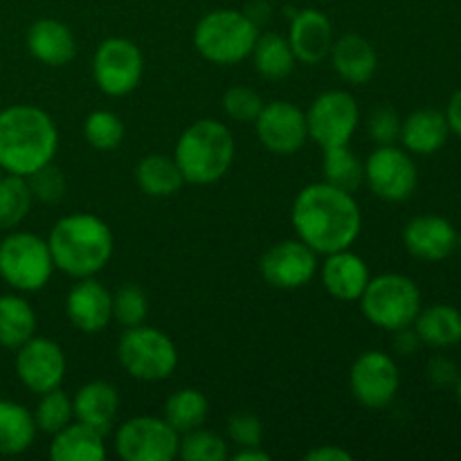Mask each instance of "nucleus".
Here are the masks:
<instances>
[{
	"label": "nucleus",
	"mask_w": 461,
	"mask_h": 461,
	"mask_svg": "<svg viewBox=\"0 0 461 461\" xmlns=\"http://www.w3.org/2000/svg\"><path fill=\"white\" fill-rule=\"evenodd\" d=\"M297 239L318 255L347 250L363 230V214L354 194L329 183H313L295 196L291 212Z\"/></svg>",
	"instance_id": "nucleus-1"
},
{
	"label": "nucleus",
	"mask_w": 461,
	"mask_h": 461,
	"mask_svg": "<svg viewBox=\"0 0 461 461\" xmlns=\"http://www.w3.org/2000/svg\"><path fill=\"white\" fill-rule=\"evenodd\" d=\"M57 149V124L43 108L14 104L0 111V171L27 178L52 162Z\"/></svg>",
	"instance_id": "nucleus-2"
},
{
	"label": "nucleus",
	"mask_w": 461,
	"mask_h": 461,
	"mask_svg": "<svg viewBox=\"0 0 461 461\" xmlns=\"http://www.w3.org/2000/svg\"><path fill=\"white\" fill-rule=\"evenodd\" d=\"M54 268L72 279L95 277L113 257V232L106 221L77 212L54 223L48 237Z\"/></svg>",
	"instance_id": "nucleus-3"
},
{
	"label": "nucleus",
	"mask_w": 461,
	"mask_h": 461,
	"mask_svg": "<svg viewBox=\"0 0 461 461\" xmlns=\"http://www.w3.org/2000/svg\"><path fill=\"white\" fill-rule=\"evenodd\" d=\"M174 160L183 171L185 183H216L234 162L232 131L219 120H196L180 133Z\"/></svg>",
	"instance_id": "nucleus-4"
},
{
	"label": "nucleus",
	"mask_w": 461,
	"mask_h": 461,
	"mask_svg": "<svg viewBox=\"0 0 461 461\" xmlns=\"http://www.w3.org/2000/svg\"><path fill=\"white\" fill-rule=\"evenodd\" d=\"M259 36V27L239 9H216L205 14L194 27V48L216 66L246 61Z\"/></svg>",
	"instance_id": "nucleus-5"
},
{
	"label": "nucleus",
	"mask_w": 461,
	"mask_h": 461,
	"mask_svg": "<svg viewBox=\"0 0 461 461\" xmlns=\"http://www.w3.org/2000/svg\"><path fill=\"white\" fill-rule=\"evenodd\" d=\"M358 302L367 322L385 331H399L412 327L417 320L421 311V291L405 275L385 273L369 279Z\"/></svg>",
	"instance_id": "nucleus-6"
},
{
	"label": "nucleus",
	"mask_w": 461,
	"mask_h": 461,
	"mask_svg": "<svg viewBox=\"0 0 461 461\" xmlns=\"http://www.w3.org/2000/svg\"><path fill=\"white\" fill-rule=\"evenodd\" d=\"M54 261L45 239L9 230L0 241V279L18 293H36L48 286Z\"/></svg>",
	"instance_id": "nucleus-7"
},
{
	"label": "nucleus",
	"mask_w": 461,
	"mask_h": 461,
	"mask_svg": "<svg viewBox=\"0 0 461 461\" xmlns=\"http://www.w3.org/2000/svg\"><path fill=\"white\" fill-rule=\"evenodd\" d=\"M117 358L129 376L138 381H165L178 367V347L160 329L138 324L126 329L117 345Z\"/></svg>",
	"instance_id": "nucleus-8"
},
{
	"label": "nucleus",
	"mask_w": 461,
	"mask_h": 461,
	"mask_svg": "<svg viewBox=\"0 0 461 461\" xmlns=\"http://www.w3.org/2000/svg\"><path fill=\"white\" fill-rule=\"evenodd\" d=\"M144 75L142 50L131 39L113 36L102 41L93 57V79L108 97L133 93Z\"/></svg>",
	"instance_id": "nucleus-9"
},
{
	"label": "nucleus",
	"mask_w": 461,
	"mask_h": 461,
	"mask_svg": "<svg viewBox=\"0 0 461 461\" xmlns=\"http://www.w3.org/2000/svg\"><path fill=\"white\" fill-rule=\"evenodd\" d=\"M306 113L309 140L322 149L349 144L360 122V108L347 90H327L318 95Z\"/></svg>",
	"instance_id": "nucleus-10"
},
{
	"label": "nucleus",
	"mask_w": 461,
	"mask_h": 461,
	"mask_svg": "<svg viewBox=\"0 0 461 461\" xmlns=\"http://www.w3.org/2000/svg\"><path fill=\"white\" fill-rule=\"evenodd\" d=\"M178 448L180 432L165 419L133 417L115 432V450L124 461H171Z\"/></svg>",
	"instance_id": "nucleus-11"
},
{
	"label": "nucleus",
	"mask_w": 461,
	"mask_h": 461,
	"mask_svg": "<svg viewBox=\"0 0 461 461\" xmlns=\"http://www.w3.org/2000/svg\"><path fill=\"white\" fill-rule=\"evenodd\" d=\"M401 374L394 358L385 351H365L349 369V390L360 405L369 410L387 408L396 399Z\"/></svg>",
	"instance_id": "nucleus-12"
},
{
	"label": "nucleus",
	"mask_w": 461,
	"mask_h": 461,
	"mask_svg": "<svg viewBox=\"0 0 461 461\" xmlns=\"http://www.w3.org/2000/svg\"><path fill=\"white\" fill-rule=\"evenodd\" d=\"M365 183L383 201L401 203L417 189V165L405 149L385 144L365 160Z\"/></svg>",
	"instance_id": "nucleus-13"
},
{
	"label": "nucleus",
	"mask_w": 461,
	"mask_h": 461,
	"mask_svg": "<svg viewBox=\"0 0 461 461\" xmlns=\"http://www.w3.org/2000/svg\"><path fill=\"white\" fill-rule=\"evenodd\" d=\"M259 273L273 288L295 291L313 282L318 275V252L302 239H286L270 246L261 255Z\"/></svg>",
	"instance_id": "nucleus-14"
},
{
	"label": "nucleus",
	"mask_w": 461,
	"mask_h": 461,
	"mask_svg": "<svg viewBox=\"0 0 461 461\" xmlns=\"http://www.w3.org/2000/svg\"><path fill=\"white\" fill-rule=\"evenodd\" d=\"M257 138L275 156H293L309 140L306 113L291 102L264 104L259 117L255 120Z\"/></svg>",
	"instance_id": "nucleus-15"
},
{
	"label": "nucleus",
	"mask_w": 461,
	"mask_h": 461,
	"mask_svg": "<svg viewBox=\"0 0 461 461\" xmlns=\"http://www.w3.org/2000/svg\"><path fill=\"white\" fill-rule=\"evenodd\" d=\"M16 376L34 394L61 387L66 378V354L50 338L32 336L16 349Z\"/></svg>",
	"instance_id": "nucleus-16"
},
{
	"label": "nucleus",
	"mask_w": 461,
	"mask_h": 461,
	"mask_svg": "<svg viewBox=\"0 0 461 461\" xmlns=\"http://www.w3.org/2000/svg\"><path fill=\"white\" fill-rule=\"evenodd\" d=\"M66 315L79 331H104L113 322V293L95 277L79 279L66 297Z\"/></svg>",
	"instance_id": "nucleus-17"
},
{
	"label": "nucleus",
	"mask_w": 461,
	"mask_h": 461,
	"mask_svg": "<svg viewBox=\"0 0 461 461\" xmlns=\"http://www.w3.org/2000/svg\"><path fill=\"white\" fill-rule=\"evenodd\" d=\"M403 243L408 252L423 261H441L457 248V232L444 216H414L403 230Z\"/></svg>",
	"instance_id": "nucleus-18"
},
{
	"label": "nucleus",
	"mask_w": 461,
	"mask_h": 461,
	"mask_svg": "<svg viewBox=\"0 0 461 461\" xmlns=\"http://www.w3.org/2000/svg\"><path fill=\"white\" fill-rule=\"evenodd\" d=\"M333 25L327 14L320 9H302L293 16L291 32H288V43L297 61L306 66L329 59L333 45Z\"/></svg>",
	"instance_id": "nucleus-19"
},
{
	"label": "nucleus",
	"mask_w": 461,
	"mask_h": 461,
	"mask_svg": "<svg viewBox=\"0 0 461 461\" xmlns=\"http://www.w3.org/2000/svg\"><path fill=\"white\" fill-rule=\"evenodd\" d=\"M324 257L327 259H324L320 275H322V284L329 295L340 302L360 300L369 279H372L369 266L365 264L363 257L351 252L349 248Z\"/></svg>",
	"instance_id": "nucleus-20"
},
{
	"label": "nucleus",
	"mask_w": 461,
	"mask_h": 461,
	"mask_svg": "<svg viewBox=\"0 0 461 461\" xmlns=\"http://www.w3.org/2000/svg\"><path fill=\"white\" fill-rule=\"evenodd\" d=\"M25 43L32 57L50 68L66 66L77 54L75 34L66 23L57 21V18H41V21L32 23Z\"/></svg>",
	"instance_id": "nucleus-21"
},
{
	"label": "nucleus",
	"mask_w": 461,
	"mask_h": 461,
	"mask_svg": "<svg viewBox=\"0 0 461 461\" xmlns=\"http://www.w3.org/2000/svg\"><path fill=\"white\" fill-rule=\"evenodd\" d=\"M329 59H331V66L338 72V77L345 79L347 84L356 86L367 84L378 68V57L374 45L365 36L354 34V32L342 34L340 39L333 41Z\"/></svg>",
	"instance_id": "nucleus-22"
},
{
	"label": "nucleus",
	"mask_w": 461,
	"mask_h": 461,
	"mask_svg": "<svg viewBox=\"0 0 461 461\" xmlns=\"http://www.w3.org/2000/svg\"><path fill=\"white\" fill-rule=\"evenodd\" d=\"M75 419L106 435L120 412V392L108 381H90L72 396Z\"/></svg>",
	"instance_id": "nucleus-23"
},
{
	"label": "nucleus",
	"mask_w": 461,
	"mask_h": 461,
	"mask_svg": "<svg viewBox=\"0 0 461 461\" xmlns=\"http://www.w3.org/2000/svg\"><path fill=\"white\" fill-rule=\"evenodd\" d=\"M450 133L446 113L437 108H419L401 120V144L405 151L417 156H430L446 144Z\"/></svg>",
	"instance_id": "nucleus-24"
},
{
	"label": "nucleus",
	"mask_w": 461,
	"mask_h": 461,
	"mask_svg": "<svg viewBox=\"0 0 461 461\" xmlns=\"http://www.w3.org/2000/svg\"><path fill=\"white\" fill-rule=\"evenodd\" d=\"M50 457L54 461H102L106 457L104 432L88 423H68L52 435Z\"/></svg>",
	"instance_id": "nucleus-25"
},
{
	"label": "nucleus",
	"mask_w": 461,
	"mask_h": 461,
	"mask_svg": "<svg viewBox=\"0 0 461 461\" xmlns=\"http://www.w3.org/2000/svg\"><path fill=\"white\" fill-rule=\"evenodd\" d=\"M135 183L147 196L167 198L180 192L185 178L174 158L162 156V153H149L135 167Z\"/></svg>",
	"instance_id": "nucleus-26"
},
{
	"label": "nucleus",
	"mask_w": 461,
	"mask_h": 461,
	"mask_svg": "<svg viewBox=\"0 0 461 461\" xmlns=\"http://www.w3.org/2000/svg\"><path fill=\"white\" fill-rule=\"evenodd\" d=\"M412 327L423 345L448 349L461 342V311L448 304L430 306L426 311H419Z\"/></svg>",
	"instance_id": "nucleus-27"
},
{
	"label": "nucleus",
	"mask_w": 461,
	"mask_h": 461,
	"mask_svg": "<svg viewBox=\"0 0 461 461\" xmlns=\"http://www.w3.org/2000/svg\"><path fill=\"white\" fill-rule=\"evenodd\" d=\"M36 336V311L23 295H0V347L18 349Z\"/></svg>",
	"instance_id": "nucleus-28"
},
{
	"label": "nucleus",
	"mask_w": 461,
	"mask_h": 461,
	"mask_svg": "<svg viewBox=\"0 0 461 461\" xmlns=\"http://www.w3.org/2000/svg\"><path fill=\"white\" fill-rule=\"evenodd\" d=\"M34 414L21 403L0 399V455H21L36 439Z\"/></svg>",
	"instance_id": "nucleus-29"
},
{
	"label": "nucleus",
	"mask_w": 461,
	"mask_h": 461,
	"mask_svg": "<svg viewBox=\"0 0 461 461\" xmlns=\"http://www.w3.org/2000/svg\"><path fill=\"white\" fill-rule=\"evenodd\" d=\"M250 57L255 61L257 72L270 81L286 79L295 70L297 63L286 36L275 34V32H266V34L257 36V43L252 48Z\"/></svg>",
	"instance_id": "nucleus-30"
},
{
	"label": "nucleus",
	"mask_w": 461,
	"mask_h": 461,
	"mask_svg": "<svg viewBox=\"0 0 461 461\" xmlns=\"http://www.w3.org/2000/svg\"><path fill=\"white\" fill-rule=\"evenodd\" d=\"M207 412H210L207 396L194 387H183V390L174 392L165 403V421L180 435L201 428L205 423Z\"/></svg>",
	"instance_id": "nucleus-31"
},
{
	"label": "nucleus",
	"mask_w": 461,
	"mask_h": 461,
	"mask_svg": "<svg viewBox=\"0 0 461 461\" xmlns=\"http://www.w3.org/2000/svg\"><path fill=\"white\" fill-rule=\"evenodd\" d=\"M324 183L354 194L365 185V162L349 149V144L324 149Z\"/></svg>",
	"instance_id": "nucleus-32"
},
{
	"label": "nucleus",
	"mask_w": 461,
	"mask_h": 461,
	"mask_svg": "<svg viewBox=\"0 0 461 461\" xmlns=\"http://www.w3.org/2000/svg\"><path fill=\"white\" fill-rule=\"evenodd\" d=\"M32 189L27 178L14 174L0 176V230H16L32 210Z\"/></svg>",
	"instance_id": "nucleus-33"
},
{
	"label": "nucleus",
	"mask_w": 461,
	"mask_h": 461,
	"mask_svg": "<svg viewBox=\"0 0 461 461\" xmlns=\"http://www.w3.org/2000/svg\"><path fill=\"white\" fill-rule=\"evenodd\" d=\"M72 419H75L72 399L61 390V387H54V390L41 394L39 405H36L34 410V421L39 432L54 435V432H59L61 428H66Z\"/></svg>",
	"instance_id": "nucleus-34"
},
{
	"label": "nucleus",
	"mask_w": 461,
	"mask_h": 461,
	"mask_svg": "<svg viewBox=\"0 0 461 461\" xmlns=\"http://www.w3.org/2000/svg\"><path fill=\"white\" fill-rule=\"evenodd\" d=\"M124 122L113 111H93L84 122V138L97 151H113L124 142Z\"/></svg>",
	"instance_id": "nucleus-35"
},
{
	"label": "nucleus",
	"mask_w": 461,
	"mask_h": 461,
	"mask_svg": "<svg viewBox=\"0 0 461 461\" xmlns=\"http://www.w3.org/2000/svg\"><path fill=\"white\" fill-rule=\"evenodd\" d=\"M178 455L185 461H223L228 457V444L223 437L201 426L180 435Z\"/></svg>",
	"instance_id": "nucleus-36"
},
{
	"label": "nucleus",
	"mask_w": 461,
	"mask_h": 461,
	"mask_svg": "<svg viewBox=\"0 0 461 461\" xmlns=\"http://www.w3.org/2000/svg\"><path fill=\"white\" fill-rule=\"evenodd\" d=\"M149 315V297L138 284H122L113 293V320L122 327L131 329L144 324Z\"/></svg>",
	"instance_id": "nucleus-37"
},
{
	"label": "nucleus",
	"mask_w": 461,
	"mask_h": 461,
	"mask_svg": "<svg viewBox=\"0 0 461 461\" xmlns=\"http://www.w3.org/2000/svg\"><path fill=\"white\" fill-rule=\"evenodd\" d=\"M261 108H264V99L250 86H232L225 90L223 95V111L230 120L239 122V124H255L259 117Z\"/></svg>",
	"instance_id": "nucleus-38"
},
{
	"label": "nucleus",
	"mask_w": 461,
	"mask_h": 461,
	"mask_svg": "<svg viewBox=\"0 0 461 461\" xmlns=\"http://www.w3.org/2000/svg\"><path fill=\"white\" fill-rule=\"evenodd\" d=\"M27 183H30L32 196L39 198L41 203H59L66 194V176L52 162L27 176Z\"/></svg>",
	"instance_id": "nucleus-39"
},
{
	"label": "nucleus",
	"mask_w": 461,
	"mask_h": 461,
	"mask_svg": "<svg viewBox=\"0 0 461 461\" xmlns=\"http://www.w3.org/2000/svg\"><path fill=\"white\" fill-rule=\"evenodd\" d=\"M367 131H369V138H372L378 147H385V144H396L401 138L399 113L390 106L376 108V111L369 113Z\"/></svg>",
	"instance_id": "nucleus-40"
},
{
	"label": "nucleus",
	"mask_w": 461,
	"mask_h": 461,
	"mask_svg": "<svg viewBox=\"0 0 461 461\" xmlns=\"http://www.w3.org/2000/svg\"><path fill=\"white\" fill-rule=\"evenodd\" d=\"M228 435L239 448H248V446H261L264 428H261V421L257 414L234 412L228 419Z\"/></svg>",
	"instance_id": "nucleus-41"
},
{
	"label": "nucleus",
	"mask_w": 461,
	"mask_h": 461,
	"mask_svg": "<svg viewBox=\"0 0 461 461\" xmlns=\"http://www.w3.org/2000/svg\"><path fill=\"white\" fill-rule=\"evenodd\" d=\"M428 378H430L432 385L450 387V385H455V383H457L459 369H457V365L453 363V360L437 356V358H432L430 365H428Z\"/></svg>",
	"instance_id": "nucleus-42"
},
{
	"label": "nucleus",
	"mask_w": 461,
	"mask_h": 461,
	"mask_svg": "<svg viewBox=\"0 0 461 461\" xmlns=\"http://www.w3.org/2000/svg\"><path fill=\"white\" fill-rule=\"evenodd\" d=\"M392 333H394V349L399 351L401 356H412L414 351L423 345L421 338H419V333L414 331L412 327H403L399 329V331Z\"/></svg>",
	"instance_id": "nucleus-43"
},
{
	"label": "nucleus",
	"mask_w": 461,
	"mask_h": 461,
	"mask_svg": "<svg viewBox=\"0 0 461 461\" xmlns=\"http://www.w3.org/2000/svg\"><path fill=\"white\" fill-rule=\"evenodd\" d=\"M306 461H351V453H347L340 446H320L304 455Z\"/></svg>",
	"instance_id": "nucleus-44"
},
{
	"label": "nucleus",
	"mask_w": 461,
	"mask_h": 461,
	"mask_svg": "<svg viewBox=\"0 0 461 461\" xmlns=\"http://www.w3.org/2000/svg\"><path fill=\"white\" fill-rule=\"evenodd\" d=\"M446 120H448L450 131L461 138V88L450 97L448 108H446Z\"/></svg>",
	"instance_id": "nucleus-45"
},
{
	"label": "nucleus",
	"mask_w": 461,
	"mask_h": 461,
	"mask_svg": "<svg viewBox=\"0 0 461 461\" xmlns=\"http://www.w3.org/2000/svg\"><path fill=\"white\" fill-rule=\"evenodd\" d=\"M234 461H270V455L261 446H248L234 455Z\"/></svg>",
	"instance_id": "nucleus-46"
},
{
	"label": "nucleus",
	"mask_w": 461,
	"mask_h": 461,
	"mask_svg": "<svg viewBox=\"0 0 461 461\" xmlns=\"http://www.w3.org/2000/svg\"><path fill=\"white\" fill-rule=\"evenodd\" d=\"M455 392H457V401H459V405H461V376L457 378V383H455Z\"/></svg>",
	"instance_id": "nucleus-47"
},
{
	"label": "nucleus",
	"mask_w": 461,
	"mask_h": 461,
	"mask_svg": "<svg viewBox=\"0 0 461 461\" xmlns=\"http://www.w3.org/2000/svg\"><path fill=\"white\" fill-rule=\"evenodd\" d=\"M457 248L461 250V234H457Z\"/></svg>",
	"instance_id": "nucleus-48"
},
{
	"label": "nucleus",
	"mask_w": 461,
	"mask_h": 461,
	"mask_svg": "<svg viewBox=\"0 0 461 461\" xmlns=\"http://www.w3.org/2000/svg\"><path fill=\"white\" fill-rule=\"evenodd\" d=\"M0 176H3V174H0Z\"/></svg>",
	"instance_id": "nucleus-49"
}]
</instances>
